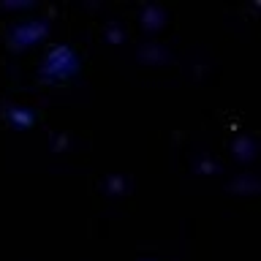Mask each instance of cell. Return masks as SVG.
I'll use <instances>...</instances> for the list:
<instances>
[{"label":"cell","instance_id":"cell-2","mask_svg":"<svg viewBox=\"0 0 261 261\" xmlns=\"http://www.w3.org/2000/svg\"><path fill=\"white\" fill-rule=\"evenodd\" d=\"M14 120H16V122H24V125H28V122H33V114H30V112H24V114H22V112H14Z\"/></svg>","mask_w":261,"mask_h":261},{"label":"cell","instance_id":"cell-3","mask_svg":"<svg viewBox=\"0 0 261 261\" xmlns=\"http://www.w3.org/2000/svg\"><path fill=\"white\" fill-rule=\"evenodd\" d=\"M142 261H152V258H142Z\"/></svg>","mask_w":261,"mask_h":261},{"label":"cell","instance_id":"cell-1","mask_svg":"<svg viewBox=\"0 0 261 261\" xmlns=\"http://www.w3.org/2000/svg\"><path fill=\"white\" fill-rule=\"evenodd\" d=\"M79 68V60H76V52H73L71 46H52L44 57V68H41V73L49 79H65L71 76L73 71Z\"/></svg>","mask_w":261,"mask_h":261}]
</instances>
